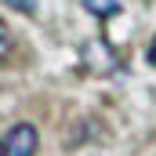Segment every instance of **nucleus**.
Masks as SVG:
<instances>
[{"instance_id":"nucleus-7","label":"nucleus","mask_w":156,"mask_h":156,"mask_svg":"<svg viewBox=\"0 0 156 156\" xmlns=\"http://www.w3.org/2000/svg\"><path fill=\"white\" fill-rule=\"evenodd\" d=\"M0 156H7V145H4V142H0Z\"/></svg>"},{"instance_id":"nucleus-1","label":"nucleus","mask_w":156,"mask_h":156,"mask_svg":"<svg viewBox=\"0 0 156 156\" xmlns=\"http://www.w3.org/2000/svg\"><path fill=\"white\" fill-rule=\"evenodd\" d=\"M7 156H37V145H40V134L33 123H15L7 131Z\"/></svg>"},{"instance_id":"nucleus-4","label":"nucleus","mask_w":156,"mask_h":156,"mask_svg":"<svg viewBox=\"0 0 156 156\" xmlns=\"http://www.w3.org/2000/svg\"><path fill=\"white\" fill-rule=\"evenodd\" d=\"M4 4L18 15H37V0H4Z\"/></svg>"},{"instance_id":"nucleus-5","label":"nucleus","mask_w":156,"mask_h":156,"mask_svg":"<svg viewBox=\"0 0 156 156\" xmlns=\"http://www.w3.org/2000/svg\"><path fill=\"white\" fill-rule=\"evenodd\" d=\"M7 51H11V29H7V26H0V62L7 58Z\"/></svg>"},{"instance_id":"nucleus-3","label":"nucleus","mask_w":156,"mask_h":156,"mask_svg":"<svg viewBox=\"0 0 156 156\" xmlns=\"http://www.w3.org/2000/svg\"><path fill=\"white\" fill-rule=\"evenodd\" d=\"M94 18H113V15H120V0H80Z\"/></svg>"},{"instance_id":"nucleus-6","label":"nucleus","mask_w":156,"mask_h":156,"mask_svg":"<svg viewBox=\"0 0 156 156\" xmlns=\"http://www.w3.org/2000/svg\"><path fill=\"white\" fill-rule=\"evenodd\" d=\"M149 62L156 66V37H153V44H149Z\"/></svg>"},{"instance_id":"nucleus-2","label":"nucleus","mask_w":156,"mask_h":156,"mask_svg":"<svg viewBox=\"0 0 156 156\" xmlns=\"http://www.w3.org/2000/svg\"><path fill=\"white\" fill-rule=\"evenodd\" d=\"M83 62H87V69H94V73H109V69H116V51L105 44V40H91V44H83Z\"/></svg>"}]
</instances>
